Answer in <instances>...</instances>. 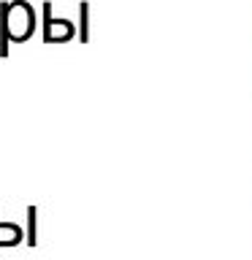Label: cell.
Segmentation results:
<instances>
[{
	"label": "cell",
	"mask_w": 252,
	"mask_h": 260,
	"mask_svg": "<svg viewBox=\"0 0 252 260\" xmlns=\"http://www.w3.org/2000/svg\"><path fill=\"white\" fill-rule=\"evenodd\" d=\"M36 32V8L30 0H3L0 3V57H8V41L24 44Z\"/></svg>",
	"instance_id": "obj_1"
},
{
	"label": "cell",
	"mask_w": 252,
	"mask_h": 260,
	"mask_svg": "<svg viewBox=\"0 0 252 260\" xmlns=\"http://www.w3.org/2000/svg\"><path fill=\"white\" fill-rule=\"evenodd\" d=\"M24 239L22 228L19 225H8V222H0V247H14Z\"/></svg>",
	"instance_id": "obj_2"
},
{
	"label": "cell",
	"mask_w": 252,
	"mask_h": 260,
	"mask_svg": "<svg viewBox=\"0 0 252 260\" xmlns=\"http://www.w3.org/2000/svg\"><path fill=\"white\" fill-rule=\"evenodd\" d=\"M36 206H30L27 209V231H24V241H27V247H36V241H38V236H36Z\"/></svg>",
	"instance_id": "obj_3"
}]
</instances>
